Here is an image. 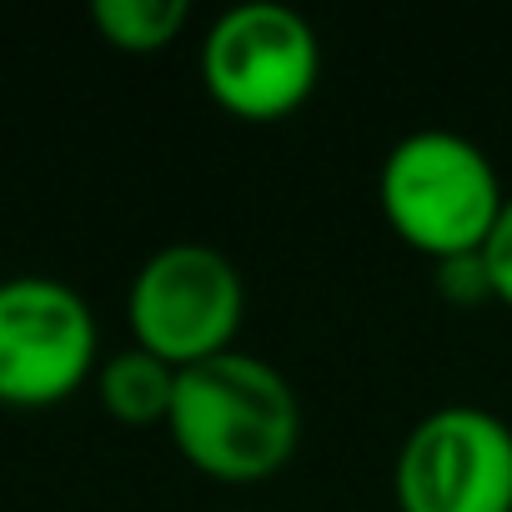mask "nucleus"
I'll return each instance as SVG.
<instances>
[{
	"label": "nucleus",
	"instance_id": "obj_1",
	"mask_svg": "<svg viewBox=\"0 0 512 512\" xmlns=\"http://www.w3.org/2000/svg\"><path fill=\"white\" fill-rule=\"evenodd\" d=\"M166 432L196 472L216 482H262L292 462L302 402L267 357L231 347L181 367Z\"/></svg>",
	"mask_w": 512,
	"mask_h": 512
},
{
	"label": "nucleus",
	"instance_id": "obj_2",
	"mask_svg": "<svg viewBox=\"0 0 512 512\" xmlns=\"http://www.w3.org/2000/svg\"><path fill=\"white\" fill-rule=\"evenodd\" d=\"M502 201L507 186L492 156L452 126H417L397 136L377 166V206L387 226L432 267L482 251Z\"/></svg>",
	"mask_w": 512,
	"mask_h": 512
},
{
	"label": "nucleus",
	"instance_id": "obj_3",
	"mask_svg": "<svg viewBox=\"0 0 512 512\" xmlns=\"http://www.w3.org/2000/svg\"><path fill=\"white\" fill-rule=\"evenodd\" d=\"M206 96L236 121H282L302 111L322 81V41L282 0H241L201 36Z\"/></svg>",
	"mask_w": 512,
	"mask_h": 512
},
{
	"label": "nucleus",
	"instance_id": "obj_4",
	"mask_svg": "<svg viewBox=\"0 0 512 512\" xmlns=\"http://www.w3.org/2000/svg\"><path fill=\"white\" fill-rule=\"evenodd\" d=\"M246 317L241 267L211 241L156 246L126 292L131 342L171 367H196L236 347Z\"/></svg>",
	"mask_w": 512,
	"mask_h": 512
},
{
	"label": "nucleus",
	"instance_id": "obj_5",
	"mask_svg": "<svg viewBox=\"0 0 512 512\" xmlns=\"http://www.w3.org/2000/svg\"><path fill=\"white\" fill-rule=\"evenodd\" d=\"M402 512H512V427L492 407L442 402L412 422L392 462Z\"/></svg>",
	"mask_w": 512,
	"mask_h": 512
},
{
	"label": "nucleus",
	"instance_id": "obj_6",
	"mask_svg": "<svg viewBox=\"0 0 512 512\" xmlns=\"http://www.w3.org/2000/svg\"><path fill=\"white\" fill-rule=\"evenodd\" d=\"M101 367V332L86 297L56 277L0 282V402L56 407Z\"/></svg>",
	"mask_w": 512,
	"mask_h": 512
},
{
	"label": "nucleus",
	"instance_id": "obj_7",
	"mask_svg": "<svg viewBox=\"0 0 512 512\" xmlns=\"http://www.w3.org/2000/svg\"><path fill=\"white\" fill-rule=\"evenodd\" d=\"M176 377H181V367H171L156 352L131 342V347L101 357L96 392H101V407L116 422H126V427H166L171 402H176Z\"/></svg>",
	"mask_w": 512,
	"mask_h": 512
},
{
	"label": "nucleus",
	"instance_id": "obj_8",
	"mask_svg": "<svg viewBox=\"0 0 512 512\" xmlns=\"http://www.w3.org/2000/svg\"><path fill=\"white\" fill-rule=\"evenodd\" d=\"M91 21L106 36V46L131 51V56H151V51H166L186 31L191 6L186 0H96Z\"/></svg>",
	"mask_w": 512,
	"mask_h": 512
},
{
	"label": "nucleus",
	"instance_id": "obj_9",
	"mask_svg": "<svg viewBox=\"0 0 512 512\" xmlns=\"http://www.w3.org/2000/svg\"><path fill=\"white\" fill-rule=\"evenodd\" d=\"M437 292L457 307H472V302H492V282H487V267H482V251L472 256H452V262H437Z\"/></svg>",
	"mask_w": 512,
	"mask_h": 512
},
{
	"label": "nucleus",
	"instance_id": "obj_10",
	"mask_svg": "<svg viewBox=\"0 0 512 512\" xmlns=\"http://www.w3.org/2000/svg\"><path fill=\"white\" fill-rule=\"evenodd\" d=\"M482 267H487V282H492V302L512 307V191L502 201V216L482 246Z\"/></svg>",
	"mask_w": 512,
	"mask_h": 512
}]
</instances>
